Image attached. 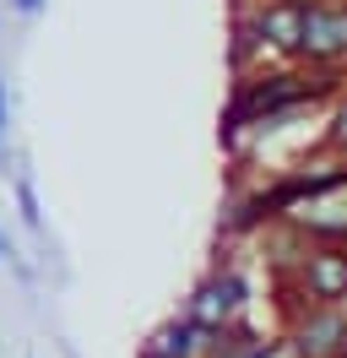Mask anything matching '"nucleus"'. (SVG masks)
Listing matches in <instances>:
<instances>
[{
	"mask_svg": "<svg viewBox=\"0 0 347 358\" xmlns=\"http://www.w3.org/2000/svg\"><path fill=\"white\" fill-rule=\"evenodd\" d=\"M271 342V331H260L250 320H239V326H222L212 336V353L206 358H260V348Z\"/></svg>",
	"mask_w": 347,
	"mask_h": 358,
	"instance_id": "nucleus-7",
	"label": "nucleus"
},
{
	"mask_svg": "<svg viewBox=\"0 0 347 358\" xmlns=\"http://www.w3.org/2000/svg\"><path fill=\"white\" fill-rule=\"evenodd\" d=\"M0 261H11V266H17V250H11V239H6V234H0Z\"/></svg>",
	"mask_w": 347,
	"mask_h": 358,
	"instance_id": "nucleus-11",
	"label": "nucleus"
},
{
	"mask_svg": "<svg viewBox=\"0 0 347 358\" xmlns=\"http://www.w3.org/2000/svg\"><path fill=\"white\" fill-rule=\"evenodd\" d=\"M342 358H347V353H342Z\"/></svg>",
	"mask_w": 347,
	"mask_h": 358,
	"instance_id": "nucleus-14",
	"label": "nucleus"
},
{
	"mask_svg": "<svg viewBox=\"0 0 347 358\" xmlns=\"http://www.w3.org/2000/svg\"><path fill=\"white\" fill-rule=\"evenodd\" d=\"M11 196H17L22 223L38 228V223H43V212H38V190H33V174H17V179H11Z\"/></svg>",
	"mask_w": 347,
	"mask_h": 358,
	"instance_id": "nucleus-9",
	"label": "nucleus"
},
{
	"mask_svg": "<svg viewBox=\"0 0 347 358\" xmlns=\"http://www.w3.org/2000/svg\"><path fill=\"white\" fill-rule=\"evenodd\" d=\"M288 282L309 304H347V245H309Z\"/></svg>",
	"mask_w": 347,
	"mask_h": 358,
	"instance_id": "nucleus-5",
	"label": "nucleus"
},
{
	"mask_svg": "<svg viewBox=\"0 0 347 358\" xmlns=\"http://www.w3.org/2000/svg\"><path fill=\"white\" fill-rule=\"evenodd\" d=\"M212 336L217 331L195 326L190 315H174V320H163V326L141 342V353H136V358H206V353H212Z\"/></svg>",
	"mask_w": 347,
	"mask_h": 358,
	"instance_id": "nucleus-6",
	"label": "nucleus"
},
{
	"mask_svg": "<svg viewBox=\"0 0 347 358\" xmlns=\"http://www.w3.org/2000/svg\"><path fill=\"white\" fill-rule=\"evenodd\" d=\"M293 66L309 71H347V0H309L304 38Z\"/></svg>",
	"mask_w": 347,
	"mask_h": 358,
	"instance_id": "nucleus-3",
	"label": "nucleus"
},
{
	"mask_svg": "<svg viewBox=\"0 0 347 358\" xmlns=\"http://www.w3.org/2000/svg\"><path fill=\"white\" fill-rule=\"evenodd\" d=\"M282 336L299 358H342L347 353V304H304L282 320Z\"/></svg>",
	"mask_w": 347,
	"mask_h": 358,
	"instance_id": "nucleus-4",
	"label": "nucleus"
},
{
	"mask_svg": "<svg viewBox=\"0 0 347 358\" xmlns=\"http://www.w3.org/2000/svg\"><path fill=\"white\" fill-rule=\"evenodd\" d=\"M320 152L347 157V87L331 98V114H325V131H320Z\"/></svg>",
	"mask_w": 347,
	"mask_h": 358,
	"instance_id": "nucleus-8",
	"label": "nucleus"
},
{
	"mask_svg": "<svg viewBox=\"0 0 347 358\" xmlns=\"http://www.w3.org/2000/svg\"><path fill=\"white\" fill-rule=\"evenodd\" d=\"M250 304H255L250 277H244L234 261H217V266L190 288V299H185V315H190L195 326H206V331H222V326L250 320Z\"/></svg>",
	"mask_w": 347,
	"mask_h": 358,
	"instance_id": "nucleus-2",
	"label": "nucleus"
},
{
	"mask_svg": "<svg viewBox=\"0 0 347 358\" xmlns=\"http://www.w3.org/2000/svg\"><path fill=\"white\" fill-rule=\"evenodd\" d=\"M347 87V71H309V66H293V60H271V66H255L244 71L228 92V109H222V147L234 152L244 136L255 131L266 114H282V109H304V103H331L337 92Z\"/></svg>",
	"mask_w": 347,
	"mask_h": 358,
	"instance_id": "nucleus-1",
	"label": "nucleus"
},
{
	"mask_svg": "<svg viewBox=\"0 0 347 358\" xmlns=\"http://www.w3.org/2000/svg\"><path fill=\"white\" fill-rule=\"evenodd\" d=\"M11 6H17V11H22V17H33V11H38V6H43V0H11Z\"/></svg>",
	"mask_w": 347,
	"mask_h": 358,
	"instance_id": "nucleus-12",
	"label": "nucleus"
},
{
	"mask_svg": "<svg viewBox=\"0 0 347 358\" xmlns=\"http://www.w3.org/2000/svg\"><path fill=\"white\" fill-rule=\"evenodd\" d=\"M260 358H299V353H293V342H288L282 331H271V342L260 348Z\"/></svg>",
	"mask_w": 347,
	"mask_h": 358,
	"instance_id": "nucleus-10",
	"label": "nucleus"
},
{
	"mask_svg": "<svg viewBox=\"0 0 347 358\" xmlns=\"http://www.w3.org/2000/svg\"><path fill=\"white\" fill-rule=\"evenodd\" d=\"M0 136H6V82H0Z\"/></svg>",
	"mask_w": 347,
	"mask_h": 358,
	"instance_id": "nucleus-13",
	"label": "nucleus"
}]
</instances>
